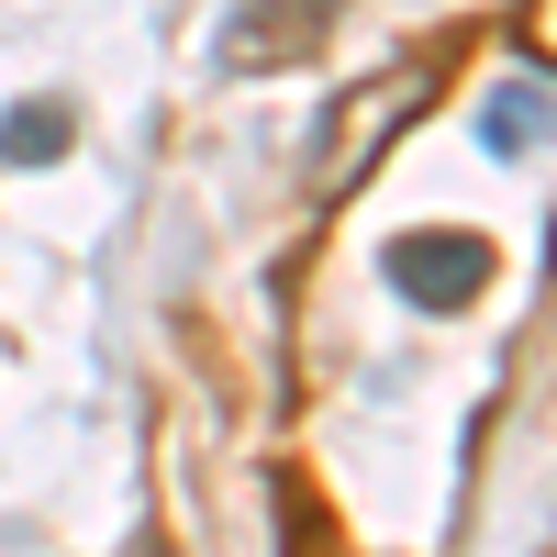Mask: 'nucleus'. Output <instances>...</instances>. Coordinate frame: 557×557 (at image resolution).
Listing matches in <instances>:
<instances>
[{
	"label": "nucleus",
	"mask_w": 557,
	"mask_h": 557,
	"mask_svg": "<svg viewBox=\"0 0 557 557\" xmlns=\"http://www.w3.org/2000/svg\"><path fill=\"white\" fill-rule=\"evenodd\" d=\"M67 146H78L67 101H12V112H0V157H12V168H57Z\"/></svg>",
	"instance_id": "4"
},
{
	"label": "nucleus",
	"mask_w": 557,
	"mask_h": 557,
	"mask_svg": "<svg viewBox=\"0 0 557 557\" xmlns=\"http://www.w3.org/2000/svg\"><path fill=\"white\" fill-rule=\"evenodd\" d=\"M424 89H435L424 67H391L380 89H357V101L335 112V134H323V168H312V178H323V190H346V178H357L368 157H380V146H391V123H401L412 101H424Z\"/></svg>",
	"instance_id": "2"
},
{
	"label": "nucleus",
	"mask_w": 557,
	"mask_h": 557,
	"mask_svg": "<svg viewBox=\"0 0 557 557\" xmlns=\"http://www.w3.org/2000/svg\"><path fill=\"white\" fill-rule=\"evenodd\" d=\"M546 134H557V89H535V78H502L480 101V146L491 157H524V146H546Z\"/></svg>",
	"instance_id": "3"
},
{
	"label": "nucleus",
	"mask_w": 557,
	"mask_h": 557,
	"mask_svg": "<svg viewBox=\"0 0 557 557\" xmlns=\"http://www.w3.org/2000/svg\"><path fill=\"white\" fill-rule=\"evenodd\" d=\"M491 235H391L380 246V278L401 301H424V312H469L480 290H491Z\"/></svg>",
	"instance_id": "1"
},
{
	"label": "nucleus",
	"mask_w": 557,
	"mask_h": 557,
	"mask_svg": "<svg viewBox=\"0 0 557 557\" xmlns=\"http://www.w3.org/2000/svg\"><path fill=\"white\" fill-rule=\"evenodd\" d=\"M524 45H535V57L557 67V0H535V12H524Z\"/></svg>",
	"instance_id": "5"
}]
</instances>
